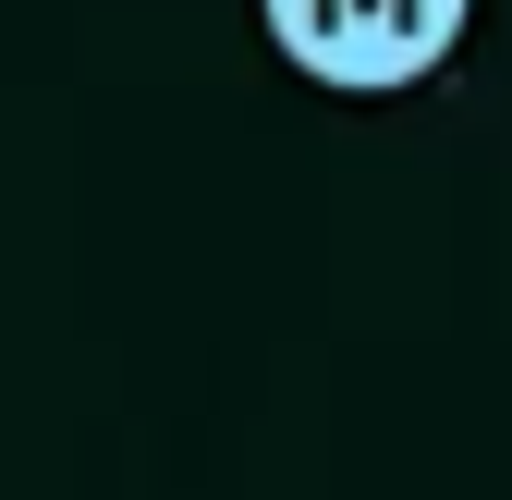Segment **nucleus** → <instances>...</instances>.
I'll use <instances>...</instances> for the list:
<instances>
[{"label":"nucleus","instance_id":"1","mask_svg":"<svg viewBox=\"0 0 512 500\" xmlns=\"http://www.w3.org/2000/svg\"><path fill=\"white\" fill-rule=\"evenodd\" d=\"M256 13L317 86H415L464 37V0H256Z\"/></svg>","mask_w":512,"mask_h":500}]
</instances>
